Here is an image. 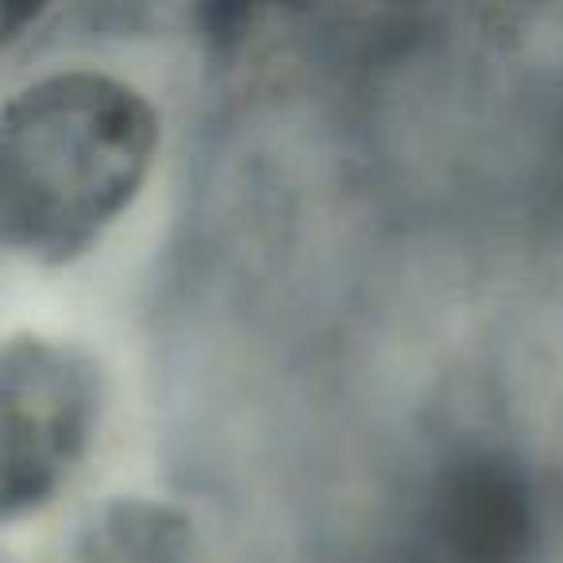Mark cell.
Returning <instances> with one entry per match:
<instances>
[{
    "label": "cell",
    "mask_w": 563,
    "mask_h": 563,
    "mask_svg": "<svg viewBox=\"0 0 563 563\" xmlns=\"http://www.w3.org/2000/svg\"><path fill=\"white\" fill-rule=\"evenodd\" d=\"M158 155V109L101 70L27 81L0 112V240L66 266L104 240L143 194Z\"/></svg>",
    "instance_id": "1"
},
{
    "label": "cell",
    "mask_w": 563,
    "mask_h": 563,
    "mask_svg": "<svg viewBox=\"0 0 563 563\" xmlns=\"http://www.w3.org/2000/svg\"><path fill=\"white\" fill-rule=\"evenodd\" d=\"M104 406L97 360L74 340L20 332L0 352V501L4 521L35 517L70 486Z\"/></svg>",
    "instance_id": "2"
},
{
    "label": "cell",
    "mask_w": 563,
    "mask_h": 563,
    "mask_svg": "<svg viewBox=\"0 0 563 563\" xmlns=\"http://www.w3.org/2000/svg\"><path fill=\"white\" fill-rule=\"evenodd\" d=\"M544 498L521 460L460 452L437 463L375 563H537Z\"/></svg>",
    "instance_id": "3"
},
{
    "label": "cell",
    "mask_w": 563,
    "mask_h": 563,
    "mask_svg": "<svg viewBox=\"0 0 563 563\" xmlns=\"http://www.w3.org/2000/svg\"><path fill=\"white\" fill-rule=\"evenodd\" d=\"M194 529L155 501H112L78 537L81 563H186Z\"/></svg>",
    "instance_id": "4"
}]
</instances>
